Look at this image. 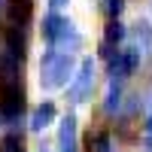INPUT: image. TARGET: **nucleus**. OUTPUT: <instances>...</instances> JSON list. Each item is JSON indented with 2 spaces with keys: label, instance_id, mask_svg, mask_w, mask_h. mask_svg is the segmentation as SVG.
<instances>
[{
  "label": "nucleus",
  "instance_id": "7ed1b4c3",
  "mask_svg": "<svg viewBox=\"0 0 152 152\" xmlns=\"http://www.w3.org/2000/svg\"><path fill=\"white\" fill-rule=\"evenodd\" d=\"M94 58H82L79 61V67H76L73 73V79L67 85V94L73 104H85L88 97H91V88H94Z\"/></svg>",
  "mask_w": 152,
  "mask_h": 152
},
{
  "label": "nucleus",
  "instance_id": "f8f14e48",
  "mask_svg": "<svg viewBox=\"0 0 152 152\" xmlns=\"http://www.w3.org/2000/svg\"><path fill=\"white\" fill-rule=\"evenodd\" d=\"M49 3H52L55 9H61V6H64V3H70V0H49Z\"/></svg>",
  "mask_w": 152,
  "mask_h": 152
},
{
  "label": "nucleus",
  "instance_id": "9d476101",
  "mask_svg": "<svg viewBox=\"0 0 152 152\" xmlns=\"http://www.w3.org/2000/svg\"><path fill=\"white\" fill-rule=\"evenodd\" d=\"M3 152H24V143L18 134H6L3 137Z\"/></svg>",
  "mask_w": 152,
  "mask_h": 152
},
{
  "label": "nucleus",
  "instance_id": "39448f33",
  "mask_svg": "<svg viewBox=\"0 0 152 152\" xmlns=\"http://www.w3.org/2000/svg\"><path fill=\"white\" fill-rule=\"evenodd\" d=\"M140 64V49H122L110 61V79H128Z\"/></svg>",
  "mask_w": 152,
  "mask_h": 152
},
{
  "label": "nucleus",
  "instance_id": "0eeeda50",
  "mask_svg": "<svg viewBox=\"0 0 152 152\" xmlns=\"http://www.w3.org/2000/svg\"><path fill=\"white\" fill-rule=\"evenodd\" d=\"M52 119H55V104L52 100H43V104L34 110V116H31V131H46L49 125H52Z\"/></svg>",
  "mask_w": 152,
  "mask_h": 152
},
{
  "label": "nucleus",
  "instance_id": "6e6552de",
  "mask_svg": "<svg viewBox=\"0 0 152 152\" xmlns=\"http://www.w3.org/2000/svg\"><path fill=\"white\" fill-rule=\"evenodd\" d=\"M9 15H12V28H24L31 18V3L28 0H15V6L9 9Z\"/></svg>",
  "mask_w": 152,
  "mask_h": 152
},
{
  "label": "nucleus",
  "instance_id": "423d86ee",
  "mask_svg": "<svg viewBox=\"0 0 152 152\" xmlns=\"http://www.w3.org/2000/svg\"><path fill=\"white\" fill-rule=\"evenodd\" d=\"M58 152H79V125H76V116L67 113L61 119L58 128Z\"/></svg>",
  "mask_w": 152,
  "mask_h": 152
},
{
  "label": "nucleus",
  "instance_id": "1a4fd4ad",
  "mask_svg": "<svg viewBox=\"0 0 152 152\" xmlns=\"http://www.w3.org/2000/svg\"><path fill=\"white\" fill-rule=\"evenodd\" d=\"M107 40L110 43H122L125 40V28H122L119 18H110V24H107Z\"/></svg>",
  "mask_w": 152,
  "mask_h": 152
},
{
  "label": "nucleus",
  "instance_id": "20e7f679",
  "mask_svg": "<svg viewBox=\"0 0 152 152\" xmlns=\"http://www.w3.org/2000/svg\"><path fill=\"white\" fill-rule=\"evenodd\" d=\"M24 110V91L21 85H0V119L12 125Z\"/></svg>",
  "mask_w": 152,
  "mask_h": 152
},
{
  "label": "nucleus",
  "instance_id": "f257e3e1",
  "mask_svg": "<svg viewBox=\"0 0 152 152\" xmlns=\"http://www.w3.org/2000/svg\"><path fill=\"white\" fill-rule=\"evenodd\" d=\"M43 37H46V46H49V49H55V52H67V55H73L76 49H79V43H82L76 24H73L70 18H64V15H58V12L46 15V21H43Z\"/></svg>",
  "mask_w": 152,
  "mask_h": 152
},
{
  "label": "nucleus",
  "instance_id": "f03ea898",
  "mask_svg": "<svg viewBox=\"0 0 152 152\" xmlns=\"http://www.w3.org/2000/svg\"><path fill=\"white\" fill-rule=\"evenodd\" d=\"M76 67H79V64H73V55L55 52V49H46V55H43V61H40V82H43V88L70 85Z\"/></svg>",
  "mask_w": 152,
  "mask_h": 152
},
{
  "label": "nucleus",
  "instance_id": "9b49d317",
  "mask_svg": "<svg viewBox=\"0 0 152 152\" xmlns=\"http://www.w3.org/2000/svg\"><path fill=\"white\" fill-rule=\"evenodd\" d=\"M122 15V0H110V18H119Z\"/></svg>",
  "mask_w": 152,
  "mask_h": 152
}]
</instances>
